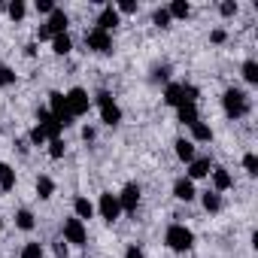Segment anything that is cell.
I'll return each mask as SVG.
<instances>
[{
	"label": "cell",
	"mask_w": 258,
	"mask_h": 258,
	"mask_svg": "<svg viewBox=\"0 0 258 258\" xmlns=\"http://www.w3.org/2000/svg\"><path fill=\"white\" fill-rule=\"evenodd\" d=\"M61 234H64V243H73V246H85V243H88V228H85V222H79L76 216H67V219H64Z\"/></svg>",
	"instance_id": "5"
},
{
	"label": "cell",
	"mask_w": 258,
	"mask_h": 258,
	"mask_svg": "<svg viewBox=\"0 0 258 258\" xmlns=\"http://www.w3.org/2000/svg\"><path fill=\"white\" fill-rule=\"evenodd\" d=\"M118 22H121V16L115 13V7H112V4H106V7H100V13H97V25H94V28H100V31L112 34V31L118 28Z\"/></svg>",
	"instance_id": "10"
},
{
	"label": "cell",
	"mask_w": 258,
	"mask_h": 258,
	"mask_svg": "<svg viewBox=\"0 0 258 258\" xmlns=\"http://www.w3.org/2000/svg\"><path fill=\"white\" fill-rule=\"evenodd\" d=\"M43 25H46V31H49L52 37H61V34H67V28H70V16H67L64 10L55 7V13H52Z\"/></svg>",
	"instance_id": "11"
},
{
	"label": "cell",
	"mask_w": 258,
	"mask_h": 258,
	"mask_svg": "<svg viewBox=\"0 0 258 258\" xmlns=\"http://www.w3.org/2000/svg\"><path fill=\"white\" fill-rule=\"evenodd\" d=\"M210 179H213V191H219V195L234 185V179H231V173H228L225 167H213V170H210Z\"/></svg>",
	"instance_id": "15"
},
{
	"label": "cell",
	"mask_w": 258,
	"mask_h": 258,
	"mask_svg": "<svg viewBox=\"0 0 258 258\" xmlns=\"http://www.w3.org/2000/svg\"><path fill=\"white\" fill-rule=\"evenodd\" d=\"M94 210L100 213V219H103V222H115V219L121 216V207H118V198H115L112 191H103Z\"/></svg>",
	"instance_id": "9"
},
{
	"label": "cell",
	"mask_w": 258,
	"mask_h": 258,
	"mask_svg": "<svg viewBox=\"0 0 258 258\" xmlns=\"http://www.w3.org/2000/svg\"><path fill=\"white\" fill-rule=\"evenodd\" d=\"M16 188V170L10 164H0V191H13Z\"/></svg>",
	"instance_id": "23"
},
{
	"label": "cell",
	"mask_w": 258,
	"mask_h": 258,
	"mask_svg": "<svg viewBox=\"0 0 258 258\" xmlns=\"http://www.w3.org/2000/svg\"><path fill=\"white\" fill-rule=\"evenodd\" d=\"M94 134H97V131H94V127H88V124L82 127V140H94Z\"/></svg>",
	"instance_id": "43"
},
{
	"label": "cell",
	"mask_w": 258,
	"mask_h": 258,
	"mask_svg": "<svg viewBox=\"0 0 258 258\" xmlns=\"http://www.w3.org/2000/svg\"><path fill=\"white\" fill-rule=\"evenodd\" d=\"M137 10H140L137 0H118V4H115V13H118V16H134Z\"/></svg>",
	"instance_id": "31"
},
{
	"label": "cell",
	"mask_w": 258,
	"mask_h": 258,
	"mask_svg": "<svg viewBox=\"0 0 258 258\" xmlns=\"http://www.w3.org/2000/svg\"><path fill=\"white\" fill-rule=\"evenodd\" d=\"M173 152H176V158H179L182 164H191V161L198 158V149H195V143H191V140H185V137H179V140L173 143Z\"/></svg>",
	"instance_id": "14"
},
{
	"label": "cell",
	"mask_w": 258,
	"mask_h": 258,
	"mask_svg": "<svg viewBox=\"0 0 258 258\" xmlns=\"http://www.w3.org/2000/svg\"><path fill=\"white\" fill-rule=\"evenodd\" d=\"M7 13H10L13 22H22L28 16V4H25V0H13V4H7Z\"/></svg>",
	"instance_id": "27"
},
{
	"label": "cell",
	"mask_w": 258,
	"mask_h": 258,
	"mask_svg": "<svg viewBox=\"0 0 258 258\" xmlns=\"http://www.w3.org/2000/svg\"><path fill=\"white\" fill-rule=\"evenodd\" d=\"M52 252H55V258H67V255H70V246H67L64 240H55V246H52Z\"/></svg>",
	"instance_id": "38"
},
{
	"label": "cell",
	"mask_w": 258,
	"mask_h": 258,
	"mask_svg": "<svg viewBox=\"0 0 258 258\" xmlns=\"http://www.w3.org/2000/svg\"><path fill=\"white\" fill-rule=\"evenodd\" d=\"M25 55L34 58V55H37V43H28V46H25Z\"/></svg>",
	"instance_id": "44"
},
{
	"label": "cell",
	"mask_w": 258,
	"mask_h": 258,
	"mask_svg": "<svg viewBox=\"0 0 258 258\" xmlns=\"http://www.w3.org/2000/svg\"><path fill=\"white\" fill-rule=\"evenodd\" d=\"M210 170H213L210 155H198V158L188 164V179H191V182H195V179H207V176H210Z\"/></svg>",
	"instance_id": "13"
},
{
	"label": "cell",
	"mask_w": 258,
	"mask_h": 258,
	"mask_svg": "<svg viewBox=\"0 0 258 258\" xmlns=\"http://www.w3.org/2000/svg\"><path fill=\"white\" fill-rule=\"evenodd\" d=\"M222 106H225V115L228 118H243L249 112V97L243 88H228L222 94Z\"/></svg>",
	"instance_id": "2"
},
{
	"label": "cell",
	"mask_w": 258,
	"mask_h": 258,
	"mask_svg": "<svg viewBox=\"0 0 258 258\" xmlns=\"http://www.w3.org/2000/svg\"><path fill=\"white\" fill-rule=\"evenodd\" d=\"M173 198H176V201H185V204H191V201L198 198V188H195V182H191L188 176H179V179L173 182Z\"/></svg>",
	"instance_id": "12"
},
{
	"label": "cell",
	"mask_w": 258,
	"mask_h": 258,
	"mask_svg": "<svg viewBox=\"0 0 258 258\" xmlns=\"http://www.w3.org/2000/svg\"><path fill=\"white\" fill-rule=\"evenodd\" d=\"M10 85H16V70L0 64V88H10Z\"/></svg>",
	"instance_id": "32"
},
{
	"label": "cell",
	"mask_w": 258,
	"mask_h": 258,
	"mask_svg": "<svg viewBox=\"0 0 258 258\" xmlns=\"http://www.w3.org/2000/svg\"><path fill=\"white\" fill-rule=\"evenodd\" d=\"M237 0H222L219 4V13H222V19H231V16H237Z\"/></svg>",
	"instance_id": "35"
},
{
	"label": "cell",
	"mask_w": 258,
	"mask_h": 258,
	"mask_svg": "<svg viewBox=\"0 0 258 258\" xmlns=\"http://www.w3.org/2000/svg\"><path fill=\"white\" fill-rule=\"evenodd\" d=\"M64 97H67V109H70V115H73V118H79V115H85V112L91 109V97H88V91H85V88H79V85H76V88H70Z\"/></svg>",
	"instance_id": "6"
},
{
	"label": "cell",
	"mask_w": 258,
	"mask_h": 258,
	"mask_svg": "<svg viewBox=\"0 0 258 258\" xmlns=\"http://www.w3.org/2000/svg\"><path fill=\"white\" fill-rule=\"evenodd\" d=\"M240 73H243V79L249 82V85H258V61H243V67H240Z\"/></svg>",
	"instance_id": "25"
},
{
	"label": "cell",
	"mask_w": 258,
	"mask_h": 258,
	"mask_svg": "<svg viewBox=\"0 0 258 258\" xmlns=\"http://www.w3.org/2000/svg\"><path fill=\"white\" fill-rule=\"evenodd\" d=\"M210 140H213V127L204 121H195L191 124V143H210Z\"/></svg>",
	"instance_id": "20"
},
{
	"label": "cell",
	"mask_w": 258,
	"mask_h": 258,
	"mask_svg": "<svg viewBox=\"0 0 258 258\" xmlns=\"http://www.w3.org/2000/svg\"><path fill=\"white\" fill-rule=\"evenodd\" d=\"M43 255H46V252H43V243H25L19 258H43Z\"/></svg>",
	"instance_id": "30"
},
{
	"label": "cell",
	"mask_w": 258,
	"mask_h": 258,
	"mask_svg": "<svg viewBox=\"0 0 258 258\" xmlns=\"http://www.w3.org/2000/svg\"><path fill=\"white\" fill-rule=\"evenodd\" d=\"M228 40V34L222 31V28H216V31H210V43H225Z\"/></svg>",
	"instance_id": "40"
},
{
	"label": "cell",
	"mask_w": 258,
	"mask_h": 258,
	"mask_svg": "<svg viewBox=\"0 0 258 258\" xmlns=\"http://www.w3.org/2000/svg\"><path fill=\"white\" fill-rule=\"evenodd\" d=\"M49 112H52V118L61 124V127H70L76 118L70 115V109H67V97H64V91H49V106H46Z\"/></svg>",
	"instance_id": "4"
},
{
	"label": "cell",
	"mask_w": 258,
	"mask_h": 258,
	"mask_svg": "<svg viewBox=\"0 0 258 258\" xmlns=\"http://www.w3.org/2000/svg\"><path fill=\"white\" fill-rule=\"evenodd\" d=\"M70 49H73V40H70V34L52 37V52H55V55H70Z\"/></svg>",
	"instance_id": "24"
},
{
	"label": "cell",
	"mask_w": 258,
	"mask_h": 258,
	"mask_svg": "<svg viewBox=\"0 0 258 258\" xmlns=\"http://www.w3.org/2000/svg\"><path fill=\"white\" fill-rule=\"evenodd\" d=\"M243 170H246L249 176H258V155H255V152H246V155H243Z\"/></svg>",
	"instance_id": "33"
},
{
	"label": "cell",
	"mask_w": 258,
	"mask_h": 258,
	"mask_svg": "<svg viewBox=\"0 0 258 258\" xmlns=\"http://www.w3.org/2000/svg\"><path fill=\"white\" fill-rule=\"evenodd\" d=\"M167 16L170 19H188L191 16V4L188 0H173V4L167 7Z\"/></svg>",
	"instance_id": "22"
},
{
	"label": "cell",
	"mask_w": 258,
	"mask_h": 258,
	"mask_svg": "<svg viewBox=\"0 0 258 258\" xmlns=\"http://www.w3.org/2000/svg\"><path fill=\"white\" fill-rule=\"evenodd\" d=\"M198 97H201V88L191 85V82H182V106L185 103H198Z\"/></svg>",
	"instance_id": "29"
},
{
	"label": "cell",
	"mask_w": 258,
	"mask_h": 258,
	"mask_svg": "<svg viewBox=\"0 0 258 258\" xmlns=\"http://www.w3.org/2000/svg\"><path fill=\"white\" fill-rule=\"evenodd\" d=\"M170 22H173V19L167 16V7H158V10L152 13V25H155V28L164 31V28H170Z\"/></svg>",
	"instance_id": "28"
},
{
	"label": "cell",
	"mask_w": 258,
	"mask_h": 258,
	"mask_svg": "<svg viewBox=\"0 0 258 258\" xmlns=\"http://www.w3.org/2000/svg\"><path fill=\"white\" fill-rule=\"evenodd\" d=\"M37 40H40V43H43V40H49V43H52V34L46 31V25H40V28H37Z\"/></svg>",
	"instance_id": "42"
},
{
	"label": "cell",
	"mask_w": 258,
	"mask_h": 258,
	"mask_svg": "<svg viewBox=\"0 0 258 258\" xmlns=\"http://www.w3.org/2000/svg\"><path fill=\"white\" fill-rule=\"evenodd\" d=\"M164 243H167V249H173V252H188V249L195 246V231L185 228V225H179V222H173V225L164 231Z\"/></svg>",
	"instance_id": "1"
},
{
	"label": "cell",
	"mask_w": 258,
	"mask_h": 258,
	"mask_svg": "<svg viewBox=\"0 0 258 258\" xmlns=\"http://www.w3.org/2000/svg\"><path fill=\"white\" fill-rule=\"evenodd\" d=\"M28 140H31V146H46V143H49L40 124H34V127H31V137H28Z\"/></svg>",
	"instance_id": "36"
},
{
	"label": "cell",
	"mask_w": 258,
	"mask_h": 258,
	"mask_svg": "<svg viewBox=\"0 0 258 258\" xmlns=\"http://www.w3.org/2000/svg\"><path fill=\"white\" fill-rule=\"evenodd\" d=\"M164 103L167 106H182V82H167V88H164Z\"/></svg>",
	"instance_id": "18"
},
{
	"label": "cell",
	"mask_w": 258,
	"mask_h": 258,
	"mask_svg": "<svg viewBox=\"0 0 258 258\" xmlns=\"http://www.w3.org/2000/svg\"><path fill=\"white\" fill-rule=\"evenodd\" d=\"M124 258H143V249L140 246H127L124 249Z\"/></svg>",
	"instance_id": "41"
},
{
	"label": "cell",
	"mask_w": 258,
	"mask_h": 258,
	"mask_svg": "<svg viewBox=\"0 0 258 258\" xmlns=\"http://www.w3.org/2000/svg\"><path fill=\"white\" fill-rule=\"evenodd\" d=\"M85 46L97 55H109L112 52V34H106L100 28H91V31H85Z\"/></svg>",
	"instance_id": "7"
},
{
	"label": "cell",
	"mask_w": 258,
	"mask_h": 258,
	"mask_svg": "<svg viewBox=\"0 0 258 258\" xmlns=\"http://www.w3.org/2000/svg\"><path fill=\"white\" fill-rule=\"evenodd\" d=\"M73 216L79 219V222H85V219H91L94 216V204L85 198V195H79L76 201H73Z\"/></svg>",
	"instance_id": "17"
},
{
	"label": "cell",
	"mask_w": 258,
	"mask_h": 258,
	"mask_svg": "<svg viewBox=\"0 0 258 258\" xmlns=\"http://www.w3.org/2000/svg\"><path fill=\"white\" fill-rule=\"evenodd\" d=\"M34 188H37V198H40V201H49V198L55 195V179L43 173V176H37V185H34Z\"/></svg>",
	"instance_id": "19"
},
{
	"label": "cell",
	"mask_w": 258,
	"mask_h": 258,
	"mask_svg": "<svg viewBox=\"0 0 258 258\" xmlns=\"http://www.w3.org/2000/svg\"><path fill=\"white\" fill-rule=\"evenodd\" d=\"M176 121H179V124H185V127H191L195 121H201V115H198V103L176 106Z\"/></svg>",
	"instance_id": "16"
},
{
	"label": "cell",
	"mask_w": 258,
	"mask_h": 258,
	"mask_svg": "<svg viewBox=\"0 0 258 258\" xmlns=\"http://www.w3.org/2000/svg\"><path fill=\"white\" fill-rule=\"evenodd\" d=\"M152 79H155V82H167V79H170V70H167V67H155Z\"/></svg>",
	"instance_id": "39"
},
{
	"label": "cell",
	"mask_w": 258,
	"mask_h": 258,
	"mask_svg": "<svg viewBox=\"0 0 258 258\" xmlns=\"http://www.w3.org/2000/svg\"><path fill=\"white\" fill-rule=\"evenodd\" d=\"M34 10H37V16H52L55 13V4H52V0H37Z\"/></svg>",
	"instance_id": "37"
},
{
	"label": "cell",
	"mask_w": 258,
	"mask_h": 258,
	"mask_svg": "<svg viewBox=\"0 0 258 258\" xmlns=\"http://www.w3.org/2000/svg\"><path fill=\"white\" fill-rule=\"evenodd\" d=\"M34 225H37V219H34L31 210H19V213H16V228H22V231H34Z\"/></svg>",
	"instance_id": "26"
},
{
	"label": "cell",
	"mask_w": 258,
	"mask_h": 258,
	"mask_svg": "<svg viewBox=\"0 0 258 258\" xmlns=\"http://www.w3.org/2000/svg\"><path fill=\"white\" fill-rule=\"evenodd\" d=\"M201 204H204V210H207V213H219V210H222V195L210 188V191H204V195H201Z\"/></svg>",
	"instance_id": "21"
},
{
	"label": "cell",
	"mask_w": 258,
	"mask_h": 258,
	"mask_svg": "<svg viewBox=\"0 0 258 258\" xmlns=\"http://www.w3.org/2000/svg\"><path fill=\"white\" fill-rule=\"evenodd\" d=\"M46 146H49V155H52L55 161H58V158H64V152H67V146H64V140H49Z\"/></svg>",
	"instance_id": "34"
},
{
	"label": "cell",
	"mask_w": 258,
	"mask_h": 258,
	"mask_svg": "<svg viewBox=\"0 0 258 258\" xmlns=\"http://www.w3.org/2000/svg\"><path fill=\"white\" fill-rule=\"evenodd\" d=\"M0 234H4V219H0Z\"/></svg>",
	"instance_id": "45"
},
{
	"label": "cell",
	"mask_w": 258,
	"mask_h": 258,
	"mask_svg": "<svg viewBox=\"0 0 258 258\" xmlns=\"http://www.w3.org/2000/svg\"><path fill=\"white\" fill-rule=\"evenodd\" d=\"M94 103H97V109H100V121H103L106 127L121 124V106L112 100L109 91H97V94H94Z\"/></svg>",
	"instance_id": "3"
},
{
	"label": "cell",
	"mask_w": 258,
	"mask_h": 258,
	"mask_svg": "<svg viewBox=\"0 0 258 258\" xmlns=\"http://www.w3.org/2000/svg\"><path fill=\"white\" fill-rule=\"evenodd\" d=\"M115 198H118L121 213H131V216H134V213H137V207H140V185H137V182H127Z\"/></svg>",
	"instance_id": "8"
}]
</instances>
